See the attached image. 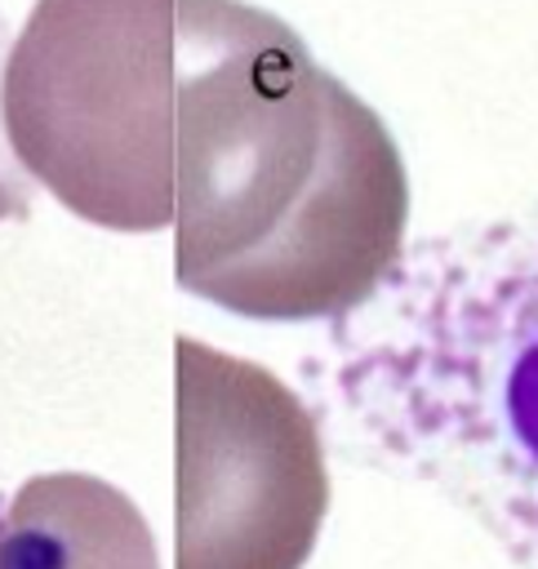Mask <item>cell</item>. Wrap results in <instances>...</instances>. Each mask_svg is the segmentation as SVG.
<instances>
[{
  "label": "cell",
  "mask_w": 538,
  "mask_h": 569,
  "mask_svg": "<svg viewBox=\"0 0 538 569\" xmlns=\"http://www.w3.org/2000/svg\"><path fill=\"white\" fill-rule=\"evenodd\" d=\"M173 276L249 320L365 302L396 267L409 178L382 116L276 13L173 0Z\"/></svg>",
  "instance_id": "6da1fadb"
},
{
  "label": "cell",
  "mask_w": 538,
  "mask_h": 569,
  "mask_svg": "<svg viewBox=\"0 0 538 569\" xmlns=\"http://www.w3.org/2000/svg\"><path fill=\"white\" fill-rule=\"evenodd\" d=\"M173 0H36L4 49L0 124L27 178L107 231L173 222Z\"/></svg>",
  "instance_id": "7a4b0ae2"
},
{
  "label": "cell",
  "mask_w": 538,
  "mask_h": 569,
  "mask_svg": "<svg viewBox=\"0 0 538 569\" xmlns=\"http://www.w3.org/2000/svg\"><path fill=\"white\" fill-rule=\"evenodd\" d=\"M329 507L302 400L262 365L173 342V569H302Z\"/></svg>",
  "instance_id": "3957f363"
},
{
  "label": "cell",
  "mask_w": 538,
  "mask_h": 569,
  "mask_svg": "<svg viewBox=\"0 0 538 569\" xmlns=\"http://www.w3.org/2000/svg\"><path fill=\"white\" fill-rule=\"evenodd\" d=\"M0 569H160V556L133 498L84 471H49L0 502Z\"/></svg>",
  "instance_id": "277c9868"
},
{
  "label": "cell",
  "mask_w": 538,
  "mask_h": 569,
  "mask_svg": "<svg viewBox=\"0 0 538 569\" xmlns=\"http://www.w3.org/2000/svg\"><path fill=\"white\" fill-rule=\"evenodd\" d=\"M507 422L520 449L538 462V338L516 356L507 373Z\"/></svg>",
  "instance_id": "5b68a950"
},
{
  "label": "cell",
  "mask_w": 538,
  "mask_h": 569,
  "mask_svg": "<svg viewBox=\"0 0 538 569\" xmlns=\"http://www.w3.org/2000/svg\"><path fill=\"white\" fill-rule=\"evenodd\" d=\"M0 67H4V18H0ZM31 213V182L22 173V164L9 151L4 124H0V222L4 218H27Z\"/></svg>",
  "instance_id": "8992f818"
},
{
  "label": "cell",
  "mask_w": 538,
  "mask_h": 569,
  "mask_svg": "<svg viewBox=\"0 0 538 569\" xmlns=\"http://www.w3.org/2000/svg\"><path fill=\"white\" fill-rule=\"evenodd\" d=\"M0 502H4V498H0Z\"/></svg>",
  "instance_id": "52a82bcc"
}]
</instances>
